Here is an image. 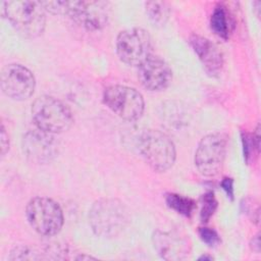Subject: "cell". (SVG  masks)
I'll list each match as a JSON object with an SVG mask.
<instances>
[{
	"label": "cell",
	"mask_w": 261,
	"mask_h": 261,
	"mask_svg": "<svg viewBox=\"0 0 261 261\" xmlns=\"http://www.w3.org/2000/svg\"><path fill=\"white\" fill-rule=\"evenodd\" d=\"M45 8L39 1L16 0L1 3V13L25 38H37L45 30Z\"/></svg>",
	"instance_id": "1"
},
{
	"label": "cell",
	"mask_w": 261,
	"mask_h": 261,
	"mask_svg": "<svg viewBox=\"0 0 261 261\" xmlns=\"http://www.w3.org/2000/svg\"><path fill=\"white\" fill-rule=\"evenodd\" d=\"M89 222L97 236L114 238L126 226L128 212L123 203L116 199H100L90 209Z\"/></svg>",
	"instance_id": "2"
},
{
	"label": "cell",
	"mask_w": 261,
	"mask_h": 261,
	"mask_svg": "<svg viewBox=\"0 0 261 261\" xmlns=\"http://www.w3.org/2000/svg\"><path fill=\"white\" fill-rule=\"evenodd\" d=\"M32 117L37 126L50 134L68 129L73 121L70 109L66 104L52 96H40L32 105Z\"/></svg>",
	"instance_id": "3"
},
{
	"label": "cell",
	"mask_w": 261,
	"mask_h": 261,
	"mask_svg": "<svg viewBox=\"0 0 261 261\" xmlns=\"http://www.w3.org/2000/svg\"><path fill=\"white\" fill-rule=\"evenodd\" d=\"M139 151L147 164L156 171L169 169L176 157L173 142L158 129H147L140 136Z\"/></svg>",
	"instance_id": "4"
},
{
	"label": "cell",
	"mask_w": 261,
	"mask_h": 261,
	"mask_svg": "<svg viewBox=\"0 0 261 261\" xmlns=\"http://www.w3.org/2000/svg\"><path fill=\"white\" fill-rule=\"evenodd\" d=\"M31 226L40 234L51 237L57 234L63 225V212L58 203L46 197L30 200L25 208Z\"/></svg>",
	"instance_id": "5"
},
{
	"label": "cell",
	"mask_w": 261,
	"mask_h": 261,
	"mask_svg": "<svg viewBox=\"0 0 261 261\" xmlns=\"http://www.w3.org/2000/svg\"><path fill=\"white\" fill-rule=\"evenodd\" d=\"M103 102L116 115L125 120L139 119L145 109L142 94L134 88L112 85L104 90Z\"/></svg>",
	"instance_id": "6"
},
{
	"label": "cell",
	"mask_w": 261,
	"mask_h": 261,
	"mask_svg": "<svg viewBox=\"0 0 261 261\" xmlns=\"http://www.w3.org/2000/svg\"><path fill=\"white\" fill-rule=\"evenodd\" d=\"M226 145V136L221 133L209 134L202 138L195 153V165L201 174L214 176L221 170Z\"/></svg>",
	"instance_id": "7"
},
{
	"label": "cell",
	"mask_w": 261,
	"mask_h": 261,
	"mask_svg": "<svg viewBox=\"0 0 261 261\" xmlns=\"http://www.w3.org/2000/svg\"><path fill=\"white\" fill-rule=\"evenodd\" d=\"M116 52L124 63L140 66L152 55V42L149 33L141 28L120 32L116 39Z\"/></svg>",
	"instance_id": "8"
},
{
	"label": "cell",
	"mask_w": 261,
	"mask_h": 261,
	"mask_svg": "<svg viewBox=\"0 0 261 261\" xmlns=\"http://www.w3.org/2000/svg\"><path fill=\"white\" fill-rule=\"evenodd\" d=\"M2 92L13 100H25L32 96L36 87L33 72L17 63L7 64L1 71Z\"/></svg>",
	"instance_id": "9"
},
{
	"label": "cell",
	"mask_w": 261,
	"mask_h": 261,
	"mask_svg": "<svg viewBox=\"0 0 261 261\" xmlns=\"http://www.w3.org/2000/svg\"><path fill=\"white\" fill-rule=\"evenodd\" d=\"M65 14L82 27L97 31L108 21L109 4L104 1H65Z\"/></svg>",
	"instance_id": "10"
},
{
	"label": "cell",
	"mask_w": 261,
	"mask_h": 261,
	"mask_svg": "<svg viewBox=\"0 0 261 261\" xmlns=\"http://www.w3.org/2000/svg\"><path fill=\"white\" fill-rule=\"evenodd\" d=\"M52 135L40 128L28 132L21 141L25 157L38 164L52 161L58 152V144Z\"/></svg>",
	"instance_id": "11"
},
{
	"label": "cell",
	"mask_w": 261,
	"mask_h": 261,
	"mask_svg": "<svg viewBox=\"0 0 261 261\" xmlns=\"http://www.w3.org/2000/svg\"><path fill=\"white\" fill-rule=\"evenodd\" d=\"M152 241L156 252L164 260H182L189 256L191 251L189 239L175 230L157 229L152 236Z\"/></svg>",
	"instance_id": "12"
},
{
	"label": "cell",
	"mask_w": 261,
	"mask_h": 261,
	"mask_svg": "<svg viewBox=\"0 0 261 261\" xmlns=\"http://www.w3.org/2000/svg\"><path fill=\"white\" fill-rule=\"evenodd\" d=\"M138 77L146 89L160 91L170 84L172 71L165 60L159 56L151 55L139 66Z\"/></svg>",
	"instance_id": "13"
},
{
	"label": "cell",
	"mask_w": 261,
	"mask_h": 261,
	"mask_svg": "<svg viewBox=\"0 0 261 261\" xmlns=\"http://www.w3.org/2000/svg\"><path fill=\"white\" fill-rule=\"evenodd\" d=\"M190 44L206 71L213 75L219 73L223 65V57L217 46L209 39L196 34L191 36Z\"/></svg>",
	"instance_id": "14"
},
{
	"label": "cell",
	"mask_w": 261,
	"mask_h": 261,
	"mask_svg": "<svg viewBox=\"0 0 261 261\" xmlns=\"http://www.w3.org/2000/svg\"><path fill=\"white\" fill-rule=\"evenodd\" d=\"M211 29L220 38L227 40L233 31L234 22L233 18L227 9V7L219 3L215 6L210 19Z\"/></svg>",
	"instance_id": "15"
},
{
	"label": "cell",
	"mask_w": 261,
	"mask_h": 261,
	"mask_svg": "<svg viewBox=\"0 0 261 261\" xmlns=\"http://www.w3.org/2000/svg\"><path fill=\"white\" fill-rule=\"evenodd\" d=\"M146 12L150 20L156 25H164L169 17V6L164 1L146 2Z\"/></svg>",
	"instance_id": "16"
},
{
	"label": "cell",
	"mask_w": 261,
	"mask_h": 261,
	"mask_svg": "<svg viewBox=\"0 0 261 261\" xmlns=\"http://www.w3.org/2000/svg\"><path fill=\"white\" fill-rule=\"evenodd\" d=\"M166 203L170 208L185 216H191L196 208V204L191 198L174 193L166 195Z\"/></svg>",
	"instance_id": "17"
},
{
	"label": "cell",
	"mask_w": 261,
	"mask_h": 261,
	"mask_svg": "<svg viewBox=\"0 0 261 261\" xmlns=\"http://www.w3.org/2000/svg\"><path fill=\"white\" fill-rule=\"evenodd\" d=\"M217 207V201L212 192H208L203 196V207L201 211V218L203 221H208L213 215Z\"/></svg>",
	"instance_id": "18"
},
{
	"label": "cell",
	"mask_w": 261,
	"mask_h": 261,
	"mask_svg": "<svg viewBox=\"0 0 261 261\" xmlns=\"http://www.w3.org/2000/svg\"><path fill=\"white\" fill-rule=\"evenodd\" d=\"M199 236L203 242H205L209 246H214L219 243L218 233L209 227H201L199 229Z\"/></svg>",
	"instance_id": "19"
},
{
	"label": "cell",
	"mask_w": 261,
	"mask_h": 261,
	"mask_svg": "<svg viewBox=\"0 0 261 261\" xmlns=\"http://www.w3.org/2000/svg\"><path fill=\"white\" fill-rule=\"evenodd\" d=\"M34 252L27 247H18L15 248L11 252V256L9 257L11 260H23V259H39L38 256L33 254Z\"/></svg>",
	"instance_id": "20"
},
{
	"label": "cell",
	"mask_w": 261,
	"mask_h": 261,
	"mask_svg": "<svg viewBox=\"0 0 261 261\" xmlns=\"http://www.w3.org/2000/svg\"><path fill=\"white\" fill-rule=\"evenodd\" d=\"M0 145H1V155L4 156L9 149V140L8 135L4 128V125L1 124V134H0Z\"/></svg>",
	"instance_id": "21"
},
{
	"label": "cell",
	"mask_w": 261,
	"mask_h": 261,
	"mask_svg": "<svg viewBox=\"0 0 261 261\" xmlns=\"http://www.w3.org/2000/svg\"><path fill=\"white\" fill-rule=\"evenodd\" d=\"M221 187L227 194V197L233 199V180L230 177H224L221 181Z\"/></svg>",
	"instance_id": "22"
},
{
	"label": "cell",
	"mask_w": 261,
	"mask_h": 261,
	"mask_svg": "<svg viewBox=\"0 0 261 261\" xmlns=\"http://www.w3.org/2000/svg\"><path fill=\"white\" fill-rule=\"evenodd\" d=\"M252 244H254V246L252 245V247H253V249L256 251V252H259V250H260V242H259V234H257V236H255V238L253 239V243Z\"/></svg>",
	"instance_id": "23"
},
{
	"label": "cell",
	"mask_w": 261,
	"mask_h": 261,
	"mask_svg": "<svg viewBox=\"0 0 261 261\" xmlns=\"http://www.w3.org/2000/svg\"><path fill=\"white\" fill-rule=\"evenodd\" d=\"M199 259H200V260H202V259H204V260H205V259H209V260H211V259H212V257H208V256H202V257H200Z\"/></svg>",
	"instance_id": "24"
}]
</instances>
